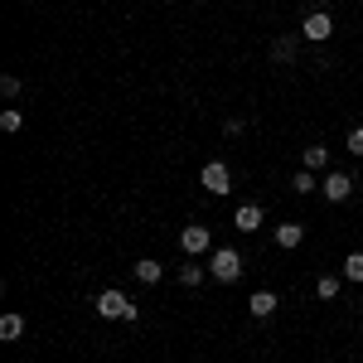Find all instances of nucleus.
I'll return each instance as SVG.
<instances>
[{
    "label": "nucleus",
    "instance_id": "f257e3e1",
    "mask_svg": "<svg viewBox=\"0 0 363 363\" xmlns=\"http://www.w3.org/2000/svg\"><path fill=\"white\" fill-rule=\"evenodd\" d=\"M208 277L223 281V286H228V281H238V277H242V252H238V247H213V252H208Z\"/></svg>",
    "mask_w": 363,
    "mask_h": 363
},
{
    "label": "nucleus",
    "instance_id": "6ab92c4d",
    "mask_svg": "<svg viewBox=\"0 0 363 363\" xmlns=\"http://www.w3.org/2000/svg\"><path fill=\"white\" fill-rule=\"evenodd\" d=\"M0 92H5V97H20V92H25V83H20L15 73H5V78H0Z\"/></svg>",
    "mask_w": 363,
    "mask_h": 363
},
{
    "label": "nucleus",
    "instance_id": "dca6fc26",
    "mask_svg": "<svg viewBox=\"0 0 363 363\" xmlns=\"http://www.w3.org/2000/svg\"><path fill=\"white\" fill-rule=\"evenodd\" d=\"M291 184H296V194H315V189H320V179H315V169H306V165H301V174H296Z\"/></svg>",
    "mask_w": 363,
    "mask_h": 363
},
{
    "label": "nucleus",
    "instance_id": "2eb2a0df",
    "mask_svg": "<svg viewBox=\"0 0 363 363\" xmlns=\"http://www.w3.org/2000/svg\"><path fill=\"white\" fill-rule=\"evenodd\" d=\"M330 165V145H306V169H325Z\"/></svg>",
    "mask_w": 363,
    "mask_h": 363
},
{
    "label": "nucleus",
    "instance_id": "1a4fd4ad",
    "mask_svg": "<svg viewBox=\"0 0 363 363\" xmlns=\"http://www.w3.org/2000/svg\"><path fill=\"white\" fill-rule=\"evenodd\" d=\"M296 49H301V29H296V34H281L277 44H272V58H277V63H291Z\"/></svg>",
    "mask_w": 363,
    "mask_h": 363
},
{
    "label": "nucleus",
    "instance_id": "a211bd4d",
    "mask_svg": "<svg viewBox=\"0 0 363 363\" xmlns=\"http://www.w3.org/2000/svg\"><path fill=\"white\" fill-rule=\"evenodd\" d=\"M315 296H320V301H335L339 296V277H320L315 281Z\"/></svg>",
    "mask_w": 363,
    "mask_h": 363
},
{
    "label": "nucleus",
    "instance_id": "0eeeda50",
    "mask_svg": "<svg viewBox=\"0 0 363 363\" xmlns=\"http://www.w3.org/2000/svg\"><path fill=\"white\" fill-rule=\"evenodd\" d=\"M233 228H238V233H257V228H262V208H257V203H242V208L233 213Z\"/></svg>",
    "mask_w": 363,
    "mask_h": 363
},
{
    "label": "nucleus",
    "instance_id": "6e6552de",
    "mask_svg": "<svg viewBox=\"0 0 363 363\" xmlns=\"http://www.w3.org/2000/svg\"><path fill=\"white\" fill-rule=\"evenodd\" d=\"M247 310L257 315V320H267V315H277V296H272V291H252V296H247Z\"/></svg>",
    "mask_w": 363,
    "mask_h": 363
},
{
    "label": "nucleus",
    "instance_id": "9d476101",
    "mask_svg": "<svg viewBox=\"0 0 363 363\" xmlns=\"http://www.w3.org/2000/svg\"><path fill=\"white\" fill-rule=\"evenodd\" d=\"M301 242H306V223H281L277 228V247H301Z\"/></svg>",
    "mask_w": 363,
    "mask_h": 363
},
{
    "label": "nucleus",
    "instance_id": "9b49d317",
    "mask_svg": "<svg viewBox=\"0 0 363 363\" xmlns=\"http://www.w3.org/2000/svg\"><path fill=\"white\" fill-rule=\"evenodd\" d=\"M131 272H136V281H140V286H155V281L165 277V267H160V262H150V257H145V262H136Z\"/></svg>",
    "mask_w": 363,
    "mask_h": 363
},
{
    "label": "nucleus",
    "instance_id": "423d86ee",
    "mask_svg": "<svg viewBox=\"0 0 363 363\" xmlns=\"http://www.w3.org/2000/svg\"><path fill=\"white\" fill-rule=\"evenodd\" d=\"M131 306H136V301H126L121 291H102V296H97V315H102V320H126Z\"/></svg>",
    "mask_w": 363,
    "mask_h": 363
},
{
    "label": "nucleus",
    "instance_id": "f8f14e48",
    "mask_svg": "<svg viewBox=\"0 0 363 363\" xmlns=\"http://www.w3.org/2000/svg\"><path fill=\"white\" fill-rule=\"evenodd\" d=\"M203 277H208V267H199V262H179V286H199Z\"/></svg>",
    "mask_w": 363,
    "mask_h": 363
},
{
    "label": "nucleus",
    "instance_id": "4468645a",
    "mask_svg": "<svg viewBox=\"0 0 363 363\" xmlns=\"http://www.w3.org/2000/svg\"><path fill=\"white\" fill-rule=\"evenodd\" d=\"M20 126H25V112H20V107H5V112H0V131H5V136H15Z\"/></svg>",
    "mask_w": 363,
    "mask_h": 363
},
{
    "label": "nucleus",
    "instance_id": "f03ea898",
    "mask_svg": "<svg viewBox=\"0 0 363 363\" xmlns=\"http://www.w3.org/2000/svg\"><path fill=\"white\" fill-rule=\"evenodd\" d=\"M179 247H184V257H208V252H213V233H208L203 223H184Z\"/></svg>",
    "mask_w": 363,
    "mask_h": 363
},
{
    "label": "nucleus",
    "instance_id": "ddd939ff",
    "mask_svg": "<svg viewBox=\"0 0 363 363\" xmlns=\"http://www.w3.org/2000/svg\"><path fill=\"white\" fill-rule=\"evenodd\" d=\"M20 335H25V320H20V315H5V320H0V339H5V344H15Z\"/></svg>",
    "mask_w": 363,
    "mask_h": 363
},
{
    "label": "nucleus",
    "instance_id": "20e7f679",
    "mask_svg": "<svg viewBox=\"0 0 363 363\" xmlns=\"http://www.w3.org/2000/svg\"><path fill=\"white\" fill-rule=\"evenodd\" d=\"M199 184H203L208 194H228V189H233V174H228L223 160H208V165L199 169Z\"/></svg>",
    "mask_w": 363,
    "mask_h": 363
},
{
    "label": "nucleus",
    "instance_id": "39448f33",
    "mask_svg": "<svg viewBox=\"0 0 363 363\" xmlns=\"http://www.w3.org/2000/svg\"><path fill=\"white\" fill-rule=\"evenodd\" d=\"M320 194L330 199V203H344V199L354 194V174H344V169H330V174L320 179Z\"/></svg>",
    "mask_w": 363,
    "mask_h": 363
},
{
    "label": "nucleus",
    "instance_id": "f3484780",
    "mask_svg": "<svg viewBox=\"0 0 363 363\" xmlns=\"http://www.w3.org/2000/svg\"><path fill=\"white\" fill-rule=\"evenodd\" d=\"M344 277L363 286V252H349V257H344Z\"/></svg>",
    "mask_w": 363,
    "mask_h": 363
},
{
    "label": "nucleus",
    "instance_id": "7ed1b4c3",
    "mask_svg": "<svg viewBox=\"0 0 363 363\" xmlns=\"http://www.w3.org/2000/svg\"><path fill=\"white\" fill-rule=\"evenodd\" d=\"M335 34V20H330V10H310L306 20H301V39H310V44H325Z\"/></svg>",
    "mask_w": 363,
    "mask_h": 363
},
{
    "label": "nucleus",
    "instance_id": "aec40b11",
    "mask_svg": "<svg viewBox=\"0 0 363 363\" xmlns=\"http://www.w3.org/2000/svg\"><path fill=\"white\" fill-rule=\"evenodd\" d=\"M349 150H354V155H363V126H354V131H349Z\"/></svg>",
    "mask_w": 363,
    "mask_h": 363
}]
</instances>
